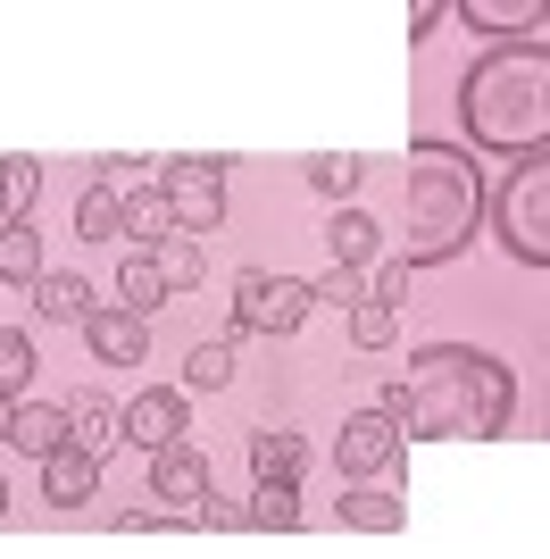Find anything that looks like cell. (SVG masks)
I'll return each mask as SVG.
<instances>
[{
  "instance_id": "obj_1",
  "label": "cell",
  "mask_w": 550,
  "mask_h": 559,
  "mask_svg": "<svg viewBox=\"0 0 550 559\" xmlns=\"http://www.w3.org/2000/svg\"><path fill=\"white\" fill-rule=\"evenodd\" d=\"M409 443H492L517 418V376L476 343H426L409 350V368L375 393Z\"/></svg>"
},
{
  "instance_id": "obj_2",
  "label": "cell",
  "mask_w": 550,
  "mask_h": 559,
  "mask_svg": "<svg viewBox=\"0 0 550 559\" xmlns=\"http://www.w3.org/2000/svg\"><path fill=\"white\" fill-rule=\"evenodd\" d=\"M458 126L492 159H542L550 151V43H483L458 75Z\"/></svg>"
},
{
  "instance_id": "obj_3",
  "label": "cell",
  "mask_w": 550,
  "mask_h": 559,
  "mask_svg": "<svg viewBox=\"0 0 550 559\" xmlns=\"http://www.w3.org/2000/svg\"><path fill=\"white\" fill-rule=\"evenodd\" d=\"M400 259L409 267H442L476 242V226L492 217V185H483V167L451 142H409V159H400Z\"/></svg>"
},
{
  "instance_id": "obj_4",
  "label": "cell",
  "mask_w": 550,
  "mask_h": 559,
  "mask_svg": "<svg viewBox=\"0 0 550 559\" xmlns=\"http://www.w3.org/2000/svg\"><path fill=\"white\" fill-rule=\"evenodd\" d=\"M492 234H501L509 259L550 267V151L542 159H517L501 185H492Z\"/></svg>"
},
{
  "instance_id": "obj_5",
  "label": "cell",
  "mask_w": 550,
  "mask_h": 559,
  "mask_svg": "<svg viewBox=\"0 0 550 559\" xmlns=\"http://www.w3.org/2000/svg\"><path fill=\"white\" fill-rule=\"evenodd\" d=\"M309 309H318L309 276H267V267H242V276H234V326L242 334H292Z\"/></svg>"
},
{
  "instance_id": "obj_6",
  "label": "cell",
  "mask_w": 550,
  "mask_h": 559,
  "mask_svg": "<svg viewBox=\"0 0 550 559\" xmlns=\"http://www.w3.org/2000/svg\"><path fill=\"white\" fill-rule=\"evenodd\" d=\"M159 192H167L176 234H192V242L226 226V159H167L159 167Z\"/></svg>"
},
{
  "instance_id": "obj_7",
  "label": "cell",
  "mask_w": 550,
  "mask_h": 559,
  "mask_svg": "<svg viewBox=\"0 0 550 559\" xmlns=\"http://www.w3.org/2000/svg\"><path fill=\"white\" fill-rule=\"evenodd\" d=\"M400 451H409V435H400V426H392L375 401H367V409H350L343 435H334V467H343V485H375V476H384Z\"/></svg>"
},
{
  "instance_id": "obj_8",
  "label": "cell",
  "mask_w": 550,
  "mask_h": 559,
  "mask_svg": "<svg viewBox=\"0 0 550 559\" xmlns=\"http://www.w3.org/2000/svg\"><path fill=\"white\" fill-rule=\"evenodd\" d=\"M125 443L151 451V460L183 443V393H176V384H142V393L125 401Z\"/></svg>"
},
{
  "instance_id": "obj_9",
  "label": "cell",
  "mask_w": 550,
  "mask_h": 559,
  "mask_svg": "<svg viewBox=\"0 0 550 559\" xmlns=\"http://www.w3.org/2000/svg\"><path fill=\"white\" fill-rule=\"evenodd\" d=\"M84 343H92L100 368H142V350H151V318H134V309H92Z\"/></svg>"
},
{
  "instance_id": "obj_10",
  "label": "cell",
  "mask_w": 550,
  "mask_h": 559,
  "mask_svg": "<svg viewBox=\"0 0 550 559\" xmlns=\"http://www.w3.org/2000/svg\"><path fill=\"white\" fill-rule=\"evenodd\" d=\"M542 17H550V0H458V25L492 34V43H534Z\"/></svg>"
},
{
  "instance_id": "obj_11",
  "label": "cell",
  "mask_w": 550,
  "mask_h": 559,
  "mask_svg": "<svg viewBox=\"0 0 550 559\" xmlns=\"http://www.w3.org/2000/svg\"><path fill=\"white\" fill-rule=\"evenodd\" d=\"M68 443L92 451V460H109V451L125 443V401H109V393H75V401H68Z\"/></svg>"
},
{
  "instance_id": "obj_12",
  "label": "cell",
  "mask_w": 550,
  "mask_h": 559,
  "mask_svg": "<svg viewBox=\"0 0 550 559\" xmlns=\"http://www.w3.org/2000/svg\"><path fill=\"white\" fill-rule=\"evenodd\" d=\"M151 492H159V501H176L183 518L201 510L208 501V460L192 443H176V451H159V460H151Z\"/></svg>"
},
{
  "instance_id": "obj_13",
  "label": "cell",
  "mask_w": 550,
  "mask_h": 559,
  "mask_svg": "<svg viewBox=\"0 0 550 559\" xmlns=\"http://www.w3.org/2000/svg\"><path fill=\"white\" fill-rule=\"evenodd\" d=\"M9 451L43 467L50 451H68V401H17V418H9Z\"/></svg>"
},
{
  "instance_id": "obj_14",
  "label": "cell",
  "mask_w": 550,
  "mask_h": 559,
  "mask_svg": "<svg viewBox=\"0 0 550 559\" xmlns=\"http://www.w3.org/2000/svg\"><path fill=\"white\" fill-rule=\"evenodd\" d=\"M92 492H100V460H92V451H50L43 460V501H59V510H75V501H92Z\"/></svg>"
},
{
  "instance_id": "obj_15",
  "label": "cell",
  "mask_w": 550,
  "mask_h": 559,
  "mask_svg": "<svg viewBox=\"0 0 550 559\" xmlns=\"http://www.w3.org/2000/svg\"><path fill=\"white\" fill-rule=\"evenodd\" d=\"M300 467H309V443L284 435V426H259L251 435V476L259 485H300Z\"/></svg>"
},
{
  "instance_id": "obj_16",
  "label": "cell",
  "mask_w": 550,
  "mask_h": 559,
  "mask_svg": "<svg viewBox=\"0 0 550 559\" xmlns=\"http://www.w3.org/2000/svg\"><path fill=\"white\" fill-rule=\"evenodd\" d=\"M343 526H359V535H400L409 526V501L384 485H350L343 492Z\"/></svg>"
},
{
  "instance_id": "obj_17",
  "label": "cell",
  "mask_w": 550,
  "mask_h": 559,
  "mask_svg": "<svg viewBox=\"0 0 550 559\" xmlns=\"http://www.w3.org/2000/svg\"><path fill=\"white\" fill-rule=\"evenodd\" d=\"M325 251H334V267H367V259L384 251V226L367 210H334L325 217Z\"/></svg>"
},
{
  "instance_id": "obj_18",
  "label": "cell",
  "mask_w": 550,
  "mask_h": 559,
  "mask_svg": "<svg viewBox=\"0 0 550 559\" xmlns=\"http://www.w3.org/2000/svg\"><path fill=\"white\" fill-rule=\"evenodd\" d=\"M50 267H43V234L34 226H0V284H17V293H34Z\"/></svg>"
},
{
  "instance_id": "obj_19",
  "label": "cell",
  "mask_w": 550,
  "mask_h": 559,
  "mask_svg": "<svg viewBox=\"0 0 550 559\" xmlns=\"http://www.w3.org/2000/svg\"><path fill=\"white\" fill-rule=\"evenodd\" d=\"M167 234H176V217H167V192H159V185H134V192H125V242L159 251Z\"/></svg>"
},
{
  "instance_id": "obj_20",
  "label": "cell",
  "mask_w": 550,
  "mask_h": 559,
  "mask_svg": "<svg viewBox=\"0 0 550 559\" xmlns=\"http://www.w3.org/2000/svg\"><path fill=\"white\" fill-rule=\"evenodd\" d=\"M34 309H43V318H59V326H84V318H92L100 301L84 293V276H68V267H50V276L34 284Z\"/></svg>"
},
{
  "instance_id": "obj_21",
  "label": "cell",
  "mask_w": 550,
  "mask_h": 559,
  "mask_svg": "<svg viewBox=\"0 0 550 559\" xmlns=\"http://www.w3.org/2000/svg\"><path fill=\"white\" fill-rule=\"evenodd\" d=\"M75 234H84V242H125V192L92 185L84 201H75Z\"/></svg>"
},
{
  "instance_id": "obj_22",
  "label": "cell",
  "mask_w": 550,
  "mask_h": 559,
  "mask_svg": "<svg viewBox=\"0 0 550 559\" xmlns=\"http://www.w3.org/2000/svg\"><path fill=\"white\" fill-rule=\"evenodd\" d=\"M217 384H234V343L226 334H208V343L183 350V393H217Z\"/></svg>"
},
{
  "instance_id": "obj_23",
  "label": "cell",
  "mask_w": 550,
  "mask_h": 559,
  "mask_svg": "<svg viewBox=\"0 0 550 559\" xmlns=\"http://www.w3.org/2000/svg\"><path fill=\"white\" fill-rule=\"evenodd\" d=\"M151 267H159L167 293H192V284L208 276V259H201V242H192V234H167L159 251H151Z\"/></svg>"
},
{
  "instance_id": "obj_24",
  "label": "cell",
  "mask_w": 550,
  "mask_h": 559,
  "mask_svg": "<svg viewBox=\"0 0 550 559\" xmlns=\"http://www.w3.org/2000/svg\"><path fill=\"white\" fill-rule=\"evenodd\" d=\"M309 185H318L334 210H350V192L367 185V159H350V151H318V159H309Z\"/></svg>"
},
{
  "instance_id": "obj_25",
  "label": "cell",
  "mask_w": 550,
  "mask_h": 559,
  "mask_svg": "<svg viewBox=\"0 0 550 559\" xmlns=\"http://www.w3.org/2000/svg\"><path fill=\"white\" fill-rule=\"evenodd\" d=\"M117 293H125V309H134V318H151V309L167 301V284H159V267H151V251H125V267H117Z\"/></svg>"
},
{
  "instance_id": "obj_26",
  "label": "cell",
  "mask_w": 550,
  "mask_h": 559,
  "mask_svg": "<svg viewBox=\"0 0 550 559\" xmlns=\"http://www.w3.org/2000/svg\"><path fill=\"white\" fill-rule=\"evenodd\" d=\"M350 343H359V350H392V343H400V309H392V301H359V309H350Z\"/></svg>"
},
{
  "instance_id": "obj_27",
  "label": "cell",
  "mask_w": 550,
  "mask_h": 559,
  "mask_svg": "<svg viewBox=\"0 0 550 559\" xmlns=\"http://www.w3.org/2000/svg\"><path fill=\"white\" fill-rule=\"evenodd\" d=\"M34 192H43V167H34V159H9V176H0V226H25Z\"/></svg>"
},
{
  "instance_id": "obj_28",
  "label": "cell",
  "mask_w": 550,
  "mask_h": 559,
  "mask_svg": "<svg viewBox=\"0 0 550 559\" xmlns=\"http://www.w3.org/2000/svg\"><path fill=\"white\" fill-rule=\"evenodd\" d=\"M251 526H267V535L300 526V485H251Z\"/></svg>"
},
{
  "instance_id": "obj_29",
  "label": "cell",
  "mask_w": 550,
  "mask_h": 559,
  "mask_svg": "<svg viewBox=\"0 0 550 559\" xmlns=\"http://www.w3.org/2000/svg\"><path fill=\"white\" fill-rule=\"evenodd\" d=\"M25 384H34V343L17 326H0V401H25Z\"/></svg>"
},
{
  "instance_id": "obj_30",
  "label": "cell",
  "mask_w": 550,
  "mask_h": 559,
  "mask_svg": "<svg viewBox=\"0 0 550 559\" xmlns=\"http://www.w3.org/2000/svg\"><path fill=\"white\" fill-rule=\"evenodd\" d=\"M309 293H318V309H359L367 276H359V267H325V276H309Z\"/></svg>"
},
{
  "instance_id": "obj_31",
  "label": "cell",
  "mask_w": 550,
  "mask_h": 559,
  "mask_svg": "<svg viewBox=\"0 0 550 559\" xmlns=\"http://www.w3.org/2000/svg\"><path fill=\"white\" fill-rule=\"evenodd\" d=\"M192 526H201V535H234V526H251V501H217V492H208L201 510H192Z\"/></svg>"
},
{
  "instance_id": "obj_32",
  "label": "cell",
  "mask_w": 550,
  "mask_h": 559,
  "mask_svg": "<svg viewBox=\"0 0 550 559\" xmlns=\"http://www.w3.org/2000/svg\"><path fill=\"white\" fill-rule=\"evenodd\" d=\"M9 418H17V401H0V443H9Z\"/></svg>"
},
{
  "instance_id": "obj_33",
  "label": "cell",
  "mask_w": 550,
  "mask_h": 559,
  "mask_svg": "<svg viewBox=\"0 0 550 559\" xmlns=\"http://www.w3.org/2000/svg\"><path fill=\"white\" fill-rule=\"evenodd\" d=\"M0 518H9V476H0Z\"/></svg>"
},
{
  "instance_id": "obj_34",
  "label": "cell",
  "mask_w": 550,
  "mask_h": 559,
  "mask_svg": "<svg viewBox=\"0 0 550 559\" xmlns=\"http://www.w3.org/2000/svg\"><path fill=\"white\" fill-rule=\"evenodd\" d=\"M0 176H9V159H0Z\"/></svg>"
}]
</instances>
